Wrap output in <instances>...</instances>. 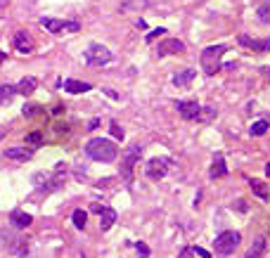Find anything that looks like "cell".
<instances>
[{"mask_svg": "<svg viewBox=\"0 0 270 258\" xmlns=\"http://www.w3.org/2000/svg\"><path fill=\"white\" fill-rule=\"evenodd\" d=\"M83 57H85V64H88V67H104V64L111 62V52L104 48V45H100V43H90Z\"/></svg>", "mask_w": 270, "mask_h": 258, "instance_id": "6", "label": "cell"}, {"mask_svg": "<svg viewBox=\"0 0 270 258\" xmlns=\"http://www.w3.org/2000/svg\"><path fill=\"white\" fill-rule=\"evenodd\" d=\"M263 253H265V239L256 237L254 244H251V249L247 251V258H263Z\"/></svg>", "mask_w": 270, "mask_h": 258, "instance_id": "21", "label": "cell"}, {"mask_svg": "<svg viewBox=\"0 0 270 258\" xmlns=\"http://www.w3.org/2000/svg\"><path fill=\"white\" fill-rule=\"evenodd\" d=\"M168 166H171V161H168L166 156H154V159H149V163H147V178H149V180H161V178L166 176Z\"/></svg>", "mask_w": 270, "mask_h": 258, "instance_id": "7", "label": "cell"}, {"mask_svg": "<svg viewBox=\"0 0 270 258\" xmlns=\"http://www.w3.org/2000/svg\"><path fill=\"white\" fill-rule=\"evenodd\" d=\"M216 116V109L214 107H201V111H199V116H197V121H211V119H214Z\"/></svg>", "mask_w": 270, "mask_h": 258, "instance_id": "29", "label": "cell"}, {"mask_svg": "<svg viewBox=\"0 0 270 258\" xmlns=\"http://www.w3.org/2000/svg\"><path fill=\"white\" fill-rule=\"evenodd\" d=\"M26 142H28V145H34V147L43 145V133H38V130H34V133H28V135H26Z\"/></svg>", "mask_w": 270, "mask_h": 258, "instance_id": "30", "label": "cell"}, {"mask_svg": "<svg viewBox=\"0 0 270 258\" xmlns=\"http://www.w3.org/2000/svg\"><path fill=\"white\" fill-rule=\"evenodd\" d=\"M249 185H251V190H254V194H256L258 199H263V202H268V187H265L261 180H254L251 178L249 180Z\"/></svg>", "mask_w": 270, "mask_h": 258, "instance_id": "23", "label": "cell"}, {"mask_svg": "<svg viewBox=\"0 0 270 258\" xmlns=\"http://www.w3.org/2000/svg\"><path fill=\"white\" fill-rule=\"evenodd\" d=\"M265 176H270V163H265Z\"/></svg>", "mask_w": 270, "mask_h": 258, "instance_id": "41", "label": "cell"}, {"mask_svg": "<svg viewBox=\"0 0 270 258\" xmlns=\"http://www.w3.org/2000/svg\"><path fill=\"white\" fill-rule=\"evenodd\" d=\"M76 178L78 180H85V166H76Z\"/></svg>", "mask_w": 270, "mask_h": 258, "instance_id": "35", "label": "cell"}, {"mask_svg": "<svg viewBox=\"0 0 270 258\" xmlns=\"http://www.w3.org/2000/svg\"><path fill=\"white\" fill-rule=\"evenodd\" d=\"M208 176L214 178V180L228 176V166H225V159H223V154H216L214 163H211V170H208Z\"/></svg>", "mask_w": 270, "mask_h": 258, "instance_id": "16", "label": "cell"}, {"mask_svg": "<svg viewBox=\"0 0 270 258\" xmlns=\"http://www.w3.org/2000/svg\"><path fill=\"white\" fill-rule=\"evenodd\" d=\"M114 223H116V211L109 209V206H102V213H100V230L102 232L111 230Z\"/></svg>", "mask_w": 270, "mask_h": 258, "instance_id": "15", "label": "cell"}, {"mask_svg": "<svg viewBox=\"0 0 270 258\" xmlns=\"http://www.w3.org/2000/svg\"><path fill=\"white\" fill-rule=\"evenodd\" d=\"M228 52V45H208L206 50H201V69L206 76H216V71L221 69V57Z\"/></svg>", "mask_w": 270, "mask_h": 258, "instance_id": "2", "label": "cell"}, {"mask_svg": "<svg viewBox=\"0 0 270 258\" xmlns=\"http://www.w3.org/2000/svg\"><path fill=\"white\" fill-rule=\"evenodd\" d=\"M85 154H88V159H93V161L111 163L116 159L118 150H116V145L111 142V140H107V137H93V140H88V145H85Z\"/></svg>", "mask_w": 270, "mask_h": 258, "instance_id": "1", "label": "cell"}, {"mask_svg": "<svg viewBox=\"0 0 270 258\" xmlns=\"http://www.w3.org/2000/svg\"><path fill=\"white\" fill-rule=\"evenodd\" d=\"M41 26L50 34H59L62 28H67V21L64 19H52V17H43L41 19Z\"/></svg>", "mask_w": 270, "mask_h": 258, "instance_id": "18", "label": "cell"}, {"mask_svg": "<svg viewBox=\"0 0 270 258\" xmlns=\"http://www.w3.org/2000/svg\"><path fill=\"white\" fill-rule=\"evenodd\" d=\"M149 7V0H124L121 3V12H140Z\"/></svg>", "mask_w": 270, "mask_h": 258, "instance_id": "20", "label": "cell"}, {"mask_svg": "<svg viewBox=\"0 0 270 258\" xmlns=\"http://www.w3.org/2000/svg\"><path fill=\"white\" fill-rule=\"evenodd\" d=\"M64 180H67V168H64V166H57L52 176H43V173L34 176V185H36V187H41L43 192H55V190H59Z\"/></svg>", "mask_w": 270, "mask_h": 258, "instance_id": "3", "label": "cell"}, {"mask_svg": "<svg viewBox=\"0 0 270 258\" xmlns=\"http://www.w3.org/2000/svg\"><path fill=\"white\" fill-rule=\"evenodd\" d=\"M104 93H107L111 100H121V95H118V93H114V90H104Z\"/></svg>", "mask_w": 270, "mask_h": 258, "instance_id": "37", "label": "cell"}, {"mask_svg": "<svg viewBox=\"0 0 270 258\" xmlns=\"http://www.w3.org/2000/svg\"><path fill=\"white\" fill-rule=\"evenodd\" d=\"M201 107L194 100H183V102H178V114L185 119V121H194L197 116H199Z\"/></svg>", "mask_w": 270, "mask_h": 258, "instance_id": "9", "label": "cell"}, {"mask_svg": "<svg viewBox=\"0 0 270 258\" xmlns=\"http://www.w3.org/2000/svg\"><path fill=\"white\" fill-rule=\"evenodd\" d=\"M239 242H242V235H239V232L237 230H225L216 237L214 249H216L218 256H230V253H235V249H237Z\"/></svg>", "mask_w": 270, "mask_h": 258, "instance_id": "4", "label": "cell"}, {"mask_svg": "<svg viewBox=\"0 0 270 258\" xmlns=\"http://www.w3.org/2000/svg\"><path fill=\"white\" fill-rule=\"evenodd\" d=\"M5 57H7V54L3 52V50H0V64H3V62H5Z\"/></svg>", "mask_w": 270, "mask_h": 258, "instance_id": "40", "label": "cell"}, {"mask_svg": "<svg viewBox=\"0 0 270 258\" xmlns=\"http://www.w3.org/2000/svg\"><path fill=\"white\" fill-rule=\"evenodd\" d=\"M0 137H3V130H0Z\"/></svg>", "mask_w": 270, "mask_h": 258, "instance_id": "44", "label": "cell"}, {"mask_svg": "<svg viewBox=\"0 0 270 258\" xmlns=\"http://www.w3.org/2000/svg\"><path fill=\"white\" fill-rule=\"evenodd\" d=\"M88 90H93V85L85 81H76V78L64 81V93H69V95H81V93H88Z\"/></svg>", "mask_w": 270, "mask_h": 258, "instance_id": "12", "label": "cell"}, {"mask_svg": "<svg viewBox=\"0 0 270 258\" xmlns=\"http://www.w3.org/2000/svg\"><path fill=\"white\" fill-rule=\"evenodd\" d=\"M36 88H38V81H36L34 76H26V78H21V81H19L17 93H19V95H34Z\"/></svg>", "mask_w": 270, "mask_h": 258, "instance_id": "19", "label": "cell"}, {"mask_svg": "<svg viewBox=\"0 0 270 258\" xmlns=\"http://www.w3.org/2000/svg\"><path fill=\"white\" fill-rule=\"evenodd\" d=\"M268 128H270V123L268 121H256L254 123V126H251V135L254 137H261V135H265V133H268Z\"/></svg>", "mask_w": 270, "mask_h": 258, "instance_id": "26", "label": "cell"}, {"mask_svg": "<svg viewBox=\"0 0 270 258\" xmlns=\"http://www.w3.org/2000/svg\"><path fill=\"white\" fill-rule=\"evenodd\" d=\"M254 3H256V5H261V3H265V0H254Z\"/></svg>", "mask_w": 270, "mask_h": 258, "instance_id": "43", "label": "cell"}, {"mask_svg": "<svg viewBox=\"0 0 270 258\" xmlns=\"http://www.w3.org/2000/svg\"><path fill=\"white\" fill-rule=\"evenodd\" d=\"M5 156L12 159V161H28V159L34 156V150H31V147H7Z\"/></svg>", "mask_w": 270, "mask_h": 258, "instance_id": "13", "label": "cell"}, {"mask_svg": "<svg viewBox=\"0 0 270 258\" xmlns=\"http://www.w3.org/2000/svg\"><path fill=\"white\" fill-rule=\"evenodd\" d=\"M194 76H197V71H194V69H185V71H178V74L173 76V85H178V88H187V85L194 81Z\"/></svg>", "mask_w": 270, "mask_h": 258, "instance_id": "17", "label": "cell"}, {"mask_svg": "<svg viewBox=\"0 0 270 258\" xmlns=\"http://www.w3.org/2000/svg\"><path fill=\"white\" fill-rule=\"evenodd\" d=\"M71 220H74V225H76L78 230H83L85 223H88V216H85V211H83V209H78V211H74Z\"/></svg>", "mask_w": 270, "mask_h": 258, "instance_id": "27", "label": "cell"}, {"mask_svg": "<svg viewBox=\"0 0 270 258\" xmlns=\"http://www.w3.org/2000/svg\"><path fill=\"white\" fill-rule=\"evenodd\" d=\"M256 17L261 21H270V0H265V3H261V5H258Z\"/></svg>", "mask_w": 270, "mask_h": 258, "instance_id": "28", "label": "cell"}, {"mask_svg": "<svg viewBox=\"0 0 270 258\" xmlns=\"http://www.w3.org/2000/svg\"><path fill=\"white\" fill-rule=\"evenodd\" d=\"M10 251L17 253V256H26V253H28V244L24 242V239H14L12 246H10Z\"/></svg>", "mask_w": 270, "mask_h": 258, "instance_id": "25", "label": "cell"}, {"mask_svg": "<svg viewBox=\"0 0 270 258\" xmlns=\"http://www.w3.org/2000/svg\"><path fill=\"white\" fill-rule=\"evenodd\" d=\"M135 26H138V28H147V24H145V19H138V21H135Z\"/></svg>", "mask_w": 270, "mask_h": 258, "instance_id": "38", "label": "cell"}, {"mask_svg": "<svg viewBox=\"0 0 270 258\" xmlns=\"http://www.w3.org/2000/svg\"><path fill=\"white\" fill-rule=\"evenodd\" d=\"M237 41H239V45H244V48H249V50H256V52H265V50H270V38L256 41V38H251V36L242 34Z\"/></svg>", "mask_w": 270, "mask_h": 258, "instance_id": "10", "label": "cell"}, {"mask_svg": "<svg viewBox=\"0 0 270 258\" xmlns=\"http://www.w3.org/2000/svg\"><path fill=\"white\" fill-rule=\"evenodd\" d=\"M7 5V0H0V7H5Z\"/></svg>", "mask_w": 270, "mask_h": 258, "instance_id": "42", "label": "cell"}, {"mask_svg": "<svg viewBox=\"0 0 270 258\" xmlns=\"http://www.w3.org/2000/svg\"><path fill=\"white\" fill-rule=\"evenodd\" d=\"M135 251H138L140 258H149V246H147L145 242H138V244H135Z\"/></svg>", "mask_w": 270, "mask_h": 258, "instance_id": "31", "label": "cell"}, {"mask_svg": "<svg viewBox=\"0 0 270 258\" xmlns=\"http://www.w3.org/2000/svg\"><path fill=\"white\" fill-rule=\"evenodd\" d=\"M261 74H265L270 78V67H261Z\"/></svg>", "mask_w": 270, "mask_h": 258, "instance_id": "39", "label": "cell"}, {"mask_svg": "<svg viewBox=\"0 0 270 258\" xmlns=\"http://www.w3.org/2000/svg\"><path fill=\"white\" fill-rule=\"evenodd\" d=\"M14 95H19V93H17V85H7V83L0 85V104H10Z\"/></svg>", "mask_w": 270, "mask_h": 258, "instance_id": "22", "label": "cell"}, {"mask_svg": "<svg viewBox=\"0 0 270 258\" xmlns=\"http://www.w3.org/2000/svg\"><path fill=\"white\" fill-rule=\"evenodd\" d=\"M21 114L26 116V119H34V116L43 114V107H41V104H31V102H26L24 107H21Z\"/></svg>", "mask_w": 270, "mask_h": 258, "instance_id": "24", "label": "cell"}, {"mask_svg": "<svg viewBox=\"0 0 270 258\" xmlns=\"http://www.w3.org/2000/svg\"><path fill=\"white\" fill-rule=\"evenodd\" d=\"M67 28H69V31H78V21H67Z\"/></svg>", "mask_w": 270, "mask_h": 258, "instance_id": "36", "label": "cell"}, {"mask_svg": "<svg viewBox=\"0 0 270 258\" xmlns=\"http://www.w3.org/2000/svg\"><path fill=\"white\" fill-rule=\"evenodd\" d=\"M14 48L19 50L21 54H26L34 50V43H31V36L26 34V31H17L14 34Z\"/></svg>", "mask_w": 270, "mask_h": 258, "instance_id": "14", "label": "cell"}, {"mask_svg": "<svg viewBox=\"0 0 270 258\" xmlns=\"http://www.w3.org/2000/svg\"><path fill=\"white\" fill-rule=\"evenodd\" d=\"M109 130H111V135L116 137V140H124V130H121V126H118L116 121L109 123Z\"/></svg>", "mask_w": 270, "mask_h": 258, "instance_id": "32", "label": "cell"}, {"mask_svg": "<svg viewBox=\"0 0 270 258\" xmlns=\"http://www.w3.org/2000/svg\"><path fill=\"white\" fill-rule=\"evenodd\" d=\"M140 156H142V147L140 145H131L124 152V159H121V178H124V183L128 185L133 183V170H135V163L140 161Z\"/></svg>", "mask_w": 270, "mask_h": 258, "instance_id": "5", "label": "cell"}, {"mask_svg": "<svg viewBox=\"0 0 270 258\" xmlns=\"http://www.w3.org/2000/svg\"><path fill=\"white\" fill-rule=\"evenodd\" d=\"M10 223H12V227H17V230H24V227H28V225L34 223V218L28 216L26 211L14 209L12 213H10Z\"/></svg>", "mask_w": 270, "mask_h": 258, "instance_id": "11", "label": "cell"}, {"mask_svg": "<svg viewBox=\"0 0 270 258\" xmlns=\"http://www.w3.org/2000/svg\"><path fill=\"white\" fill-rule=\"evenodd\" d=\"M164 34H166V28H154V31H149V34H147L145 41H147V43H152L154 38H159V36H164Z\"/></svg>", "mask_w": 270, "mask_h": 258, "instance_id": "33", "label": "cell"}, {"mask_svg": "<svg viewBox=\"0 0 270 258\" xmlns=\"http://www.w3.org/2000/svg\"><path fill=\"white\" fill-rule=\"evenodd\" d=\"M178 52H185V43L178 41V38H164L157 48V54L159 57H168V54H178Z\"/></svg>", "mask_w": 270, "mask_h": 258, "instance_id": "8", "label": "cell"}, {"mask_svg": "<svg viewBox=\"0 0 270 258\" xmlns=\"http://www.w3.org/2000/svg\"><path fill=\"white\" fill-rule=\"evenodd\" d=\"M190 249H192V253H197V256H201V258H211V253L204 251L201 246H190Z\"/></svg>", "mask_w": 270, "mask_h": 258, "instance_id": "34", "label": "cell"}]
</instances>
